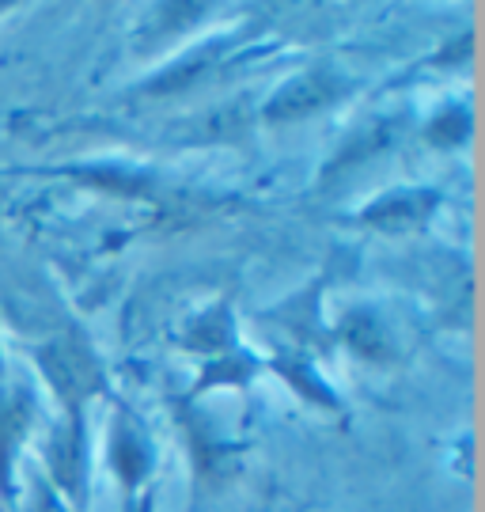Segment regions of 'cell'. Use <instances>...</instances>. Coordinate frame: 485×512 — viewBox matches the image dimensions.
<instances>
[{"instance_id": "cell-1", "label": "cell", "mask_w": 485, "mask_h": 512, "mask_svg": "<svg viewBox=\"0 0 485 512\" xmlns=\"http://www.w3.org/2000/svg\"><path fill=\"white\" fill-rule=\"evenodd\" d=\"M148 505H152V501H148V497H144L141 505H137V512H148Z\"/></svg>"}, {"instance_id": "cell-2", "label": "cell", "mask_w": 485, "mask_h": 512, "mask_svg": "<svg viewBox=\"0 0 485 512\" xmlns=\"http://www.w3.org/2000/svg\"><path fill=\"white\" fill-rule=\"evenodd\" d=\"M42 512H54V501H46V505H42Z\"/></svg>"}]
</instances>
